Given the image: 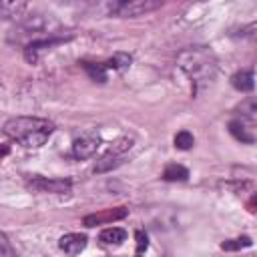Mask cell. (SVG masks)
<instances>
[{
    "mask_svg": "<svg viewBox=\"0 0 257 257\" xmlns=\"http://www.w3.org/2000/svg\"><path fill=\"white\" fill-rule=\"evenodd\" d=\"M54 124L48 122L46 118H38V116H14L10 120H6L4 124V135L10 137L12 141L20 143L22 147H30V149H38L42 147L48 137L52 135Z\"/></svg>",
    "mask_w": 257,
    "mask_h": 257,
    "instance_id": "1",
    "label": "cell"
},
{
    "mask_svg": "<svg viewBox=\"0 0 257 257\" xmlns=\"http://www.w3.org/2000/svg\"><path fill=\"white\" fill-rule=\"evenodd\" d=\"M126 215H128V209L116 207V209H106V211H98V213L86 215V217L82 219V223H84L86 227H96V225H102V223H112V221L124 219Z\"/></svg>",
    "mask_w": 257,
    "mask_h": 257,
    "instance_id": "6",
    "label": "cell"
},
{
    "mask_svg": "<svg viewBox=\"0 0 257 257\" xmlns=\"http://www.w3.org/2000/svg\"><path fill=\"white\" fill-rule=\"evenodd\" d=\"M161 6H163L161 0H122V2L110 4V12L114 16H141Z\"/></svg>",
    "mask_w": 257,
    "mask_h": 257,
    "instance_id": "4",
    "label": "cell"
},
{
    "mask_svg": "<svg viewBox=\"0 0 257 257\" xmlns=\"http://www.w3.org/2000/svg\"><path fill=\"white\" fill-rule=\"evenodd\" d=\"M229 131H231V135H233L237 141H241V143H253V141H255V137H253L251 133H247L249 128L245 126L243 120H231V122H229Z\"/></svg>",
    "mask_w": 257,
    "mask_h": 257,
    "instance_id": "13",
    "label": "cell"
},
{
    "mask_svg": "<svg viewBox=\"0 0 257 257\" xmlns=\"http://www.w3.org/2000/svg\"><path fill=\"white\" fill-rule=\"evenodd\" d=\"M26 187L34 193H54V195H62V193H68L70 191V181L66 179H46V177H36V179H30L26 183Z\"/></svg>",
    "mask_w": 257,
    "mask_h": 257,
    "instance_id": "5",
    "label": "cell"
},
{
    "mask_svg": "<svg viewBox=\"0 0 257 257\" xmlns=\"http://www.w3.org/2000/svg\"><path fill=\"white\" fill-rule=\"evenodd\" d=\"M0 257H16V253H14L8 237L2 231H0Z\"/></svg>",
    "mask_w": 257,
    "mask_h": 257,
    "instance_id": "19",
    "label": "cell"
},
{
    "mask_svg": "<svg viewBox=\"0 0 257 257\" xmlns=\"http://www.w3.org/2000/svg\"><path fill=\"white\" fill-rule=\"evenodd\" d=\"M251 237H239V239H229V241H223L221 243V249L223 251H237V249H243V247H251Z\"/></svg>",
    "mask_w": 257,
    "mask_h": 257,
    "instance_id": "16",
    "label": "cell"
},
{
    "mask_svg": "<svg viewBox=\"0 0 257 257\" xmlns=\"http://www.w3.org/2000/svg\"><path fill=\"white\" fill-rule=\"evenodd\" d=\"M131 147H133V139H128V137H120V139H116V141L112 143V147L100 157V161H96V165H94V173H106V171L118 167V165L122 163L124 153H126Z\"/></svg>",
    "mask_w": 257,
    "mask_h": 257,
    "instance_id": "3",
    "label": "cell"
},
{
    "mask_svg": "<svg viewBox=\"0 0 257 257\" xmlns=\"http://www.w3.org/2000/svg\"><path fill=\"white\" fill-rule=\"evenodd\" d=\"M56 42H62V38H44V40H34V42H30V44L24 48L26 60H28L30 64H34V62L38 60V50H40V48H46V46H52V44H56Z\"/></svg>",
    "mask_w": 257,
    "mask_h": 257,
    "instance_id": "9",
    "label": "cell"
},
{
    "mask_svg": "<svg viewBox=\"0 0 257 257\" xmlns=\"http://www.w3.org/2000/svg\"><path fill=\"white\" fill-rule=\"evenodd\" d=\"M84 70L88 72V76L96 82H106V68L104 64H92V62H82Z\"/></svg>",
    "mask_w": 257,
    "mask_h": 257,
    "instance_id": "15",
    "label": "cell"
},
{
    "mask_svg": "<svg viewBox=\"0 0 257 257\" xmlns=\"http://www.w3.org/2000/svg\"><path fill=\"white\" fill-rule=\"evenodd\" d=\"M131 64V56L128 54H114L110 60L104 62V68H126Z\"/></svg>",
    "mask_w": 257,
    "mask_h": 257,
    "instance_id": "18",
    "label": "cell"
},
{
    "mask_svg": "<svg viewBox=\"0 0 257 257\" xmlns=\"http://www.w3.org/2000/svg\"><path fill=\"white\" fill-rule=\"evenodd\" d=\"M98 145H100L98 137L84 135V137H80V139H76V141L72 143V153H74L76 159H88V157H92V155L96 153Z\"/></svg>",
    "mask_w": 257,
    "mask_h": 257,
    "instance_id": "7",
    "label": "cell"
},
{
    "mask_svg": "<svg viewBox=\"0 0 257 257\" xmlns=\"http://www.w3.org/2000/svg\"><path fill=\"white\" fill-rule=\"evenodd\" d=\"M124 239H126V231L120 227H110V229H104L100 233V241L104 245H120Z\"/></svg>",
    "mask_w": 257,
    "mask_h": 257,
    "instance_id": "11",
    "label": "cell"
},
{
    "mask_svg": "<svg viewBox=\"0 0 257 257\" xmlns=\"http://www.w3.org/2000/svg\"><path fill=\"white\" fill-rule=\"evenodd\" d=\"M163 179H165V181H187V179H189V171H187L183 165L171 163V165L165 167Z\"/></svg>",
    "mask_w": 257,
    "mask_h": 257,
    "instance_id": "12",
    "label": "cell"
},
{
    "mask_svg": "<svg viewBox=\"0 0 257 257\" xmlns=\"http://www.w3.org/2000/svg\"><path fill=\"white\" fill-rule=\"evenodd\" d=\"M193 145H195V139H193V135H191L189 131H181V133L175 135V147H177V149L187 151V149H191Z\"/></svg>",
    "mask_w": 257,
    "mask_h": 257,
    "instance_id": "17",
    "label": "cell"
},
{
    "mask_svg": "<svg viewBox=\"0 0 257 257\" xmlns=\"http://www.w3.org/2000/svg\"><path fill=\"white\" fill-rule=\"evenodd\" d=\"M24 8H26L24 2H0V16L14 18V16H20Z\"/></svg>",
    "mask_w": 257,
    "mask_h": 257,
    "instance_id": "14",
    "label": "cell"
},
{
    "mask_svg": "<svg viewBox=\"0 0 257 257\" xmlns=\"http://www.w3.org/2000/svg\"><path fill=\"white\" fill-rule=\"evenodd\" d=\"M58 247L68 255H78L86 247V235L82 233H66L60 237Z\"/></svg>",
    "mask_w": 257,
    "mask_h": 257,
    "instance_id": "8",
    "label": "cell"
},
{
    "mask_svg": "<svg viewBox=\"0 0 257 257\" xmlns=\"http://www.w3.org/2000/svg\"><path fill=\"white\" fill-rule=\"evenodd\" d=\"M179 64L195 82H201V80L211 82L215 76V70H217L213 54L205 48H189V50L181 52Z\"/></svg>",
    "mask_w": 257,
    "mask_h": 257,
    "instance_id": "2",
    "label": "cell"
},
{
    "mask_svg": "<svg viewBox=\"0 0 257 257\" xmlns=\"http://www.w3.org/2000/svg\"><path fill=\"white\" fill-rule=\"evenodd\" d=\"M8 153H10V149H8L6 145H2V147H0V161H2V159H4Z\"/></svg>",
    "mask_w": 257,
    "mask_h": 257,
    "instance_id": "21",
    "label": "cell"
},
{
    "mask_svg": "<svg viewBox=\"0 0 257 257\" xmlns=\"http://www.w3.org/2000/svg\"><path fill=\"white\" fill-rule=\"evenodd\" d=\"M135 239H137V251H139V253H141V251H145V249H147V245H149L147 235H145L143 231H137V233H135Z\"/></svg>",
    "mask_w": 257,
    "mask_h": 257,
    "instance_id": "20",
    "label": "cell"
},
{
    "mask_svg": "<svg viewBox=\"0 0 257 257\" xmlns=\"http://www.w3.org/2000/svg\"><path fill=\"white\" fill-rule=\"evenodd\" d=\"M231 84L241 92H249L255 86V76H253L251 70H239L231 76Z\"/></svg>",
    "mask_w": 257,
    "mask_h": 257,
    "instance_id": "10",
    "label": "cell"
}]
</instances>
